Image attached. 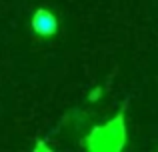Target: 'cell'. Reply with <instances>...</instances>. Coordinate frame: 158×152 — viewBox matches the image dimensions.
Returning <instances> with one entry per match:
<instances>
[{
    "instance_id": "obj_3",
    "label": "cell",
    "mask_w": 158,
    "mask_h": 152,
    "mask_svg": "<svg viewBox=\"0 0 158 152\" xmlns=\"http://www.w3.org/2000/svg\"><path fill=\"white\" fill-rule=\"evenodd\" d=\"M100 96H102V88H94L92 94H90V100H98Z\"/></svg>"
},
{
    "instance_id": "obj_2",
    "label": "cell",
    "mask_w": 158,
    "mask_h": 152,
    "mask_svg": "<svg viewBox=\"0 0 158 152\" xmlns=\"http://www.w3.org/2000/svg\"><path fill=\"white\" fill-rule=\"evenodd\" d=\"M30 26L34 34L42 36V38H50L58 32V18L48 8H36L34 14H32Z\"/></svg>"
},
{
    "instance_id": "obj_1",
    "label": "cell",
    "mask_w": 158,
    "mask_h": 152,
    "mask_svg": "<svg viewBox=\"0 0 158 152\" xmlns=\"http://www.w3.org/2000/svg\"><path fill=\"white\" fill-rule=\"evenodd\" d=\"M126 116L120 110L104 124H98L86 134L84 146L90 152H120L126 146Z\"/></svg>"
}]
</instances>
